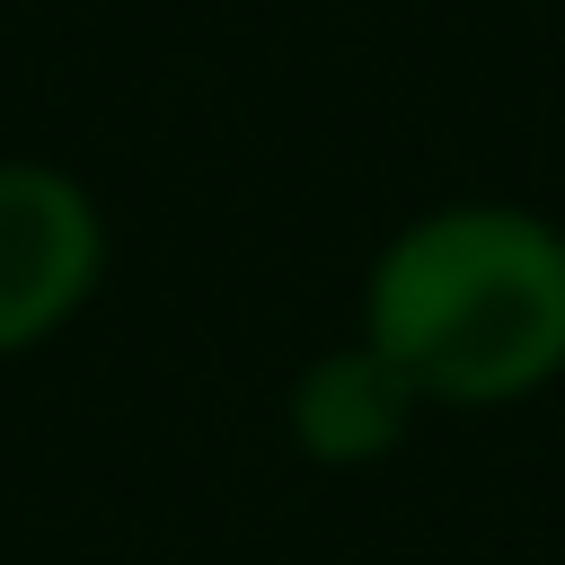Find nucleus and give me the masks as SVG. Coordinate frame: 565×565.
<instances>
[{"instance_id":"obj_1","label":"nucleus","mask_w":565,"mask_h":565,"mask_svg":"<svg viewBox=\"0 0 565 565\" xmlns=\"http://www.w3.org/2000/svg\"><path fill=\"white\" fill-rule=\"evenodd\" d=\"M353 335L424 406H521L565 380V230L494 194L433 203L371 256Z\"/></svg>"},{"instance_id":"obj_2","label":"nucleus","mask_w":565,"mask_h":565,"mask_svg":"<svg viewBox=\"0 0 565 565\" xmlns=\"http://www.w3.org/2000/svg\"><path fill=\"white\" fill-rule=\"evenodd\" d=\"M106 282V212L53 159H0V362L53 344Z\"/></svg>"},{"instance_id":"obj_3","label":"nucleus","mask_w":565,"mask_h":565,"mask_svg":"<svg viewBox=\"0 0 565 565\" xmlns=\"http://www.w3.org/2000/svg\"><path fill=\"white\" fill-rule=\"evenodd\" d=\"M415 388L406 371H388L362 335L335 344V353H309L291 371V397H282V424H291V450L318 459V468H371L406 441L415 424Z\"/></svg>"}]
</instances>
